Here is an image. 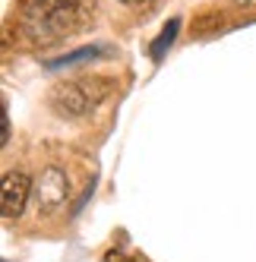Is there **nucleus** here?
<instances>
[{
  "label": "nucleus",
  "mask_w": 256,
  "mask_h": 262,
  "mask_svg": "<svg viewBox=\"0 0 256 262\" xmlns=\"http://www.w3.org/2000/svg\"><path fill=\"white\" fill-rule=\"evenodd\" d=\"M95 0H26L19 10V26L32 41H60L89 23Z\"/></svg>",
  "instance_id": "obj_1"
},
{
  "label": "nucleus",
  "mask_w": 256,
  "mask_h": 262,
  "mask_svg": "<svg viewBox=\"0 0 256 262\" xmlns=\"http://www.w3.org/2000/svg\"><path fill=\"white\" fill-rule=\"evenodd\" d=\"M114 85H117L114 76H79L60 82L51 92V107L60 117H86L111 95Z\"/></svg>",
  "instance_id": "obj_2"
},
{
  "label": "nucleus",
  "mask_w": 256,
  "mask_h": 262,
  "mask_svg": "<svg viewBox=\"0 0 256 262\" xmlns=\"http://www.w3.org/2000/svg\"><path fill=\"white\" fill-rule=\"evenodd\" d=\"M35 196H38V212H57L70 196V177L63 167L57 164L45 167L38 183H35Z\"/></svg>",
  "instance_id": "obj_3"
},
{
  "label": "nucleus",
  "mask_w": 256,
  "mask_h": 262,
  "mask_svg": "<svg viewBox=\"0 0 256 262\" xmlns=\"http://www.w3.org/2000/svg\"><path fill=\"white\" fill-rule=\"evenodd\" d=\"M32 193V180L26 171H7L4 174V190H0V205H4V218H16L26 209V199Z\"/></svg>",
  "instance_id": "obj_4"
},
{
  "label": "nucleus",
  "mask_w": 256,
  "mask_h": 262,
  "mask_svg": "<svg viewBox=\"0 0 256 262\" xmlns=\"http://www.w3.org/2000/svg\"><path fill=\"white\" fill-rule=\"evenodd\" d=\"M101 48H79V51H70V54H63V57H57V60H51L48 67L51 70H60V67H76V63H82V60H95V57H101Z\"/></svg>",
  "instance_id": "obj_5"
},
{
  "label": "nucleus",
  "mask_w": 256,
  "mask_h": 262,
  "mask_svg": "<svg viewBox=\"0 0 256 262\" xmlns=\"http://www.w3.org/2000/svg\"><path fill=\"white\" fill-rule=\"evenodd\" d=\"M177 29H180V19H171L168 26L161 29V35L152 41V60H161L164 57V51H168L174 45V38H177Z\"/></svg>",
  "instance_id": "obj_6"
},
{
  "label": "nucleus",
  "mask_w": 256,
  "mask_h": 262,
  "mask_svg": "<svg viewBox=\"0 0 256 262\" xmlns=\"http://www.w3.org/2000/svg\"><path fill=\"white\" fill-rule=\"evenodd\" d=\"M218 26H222V13L206 10V13H199V16H196L193 32H196V35H206V32H212V29H218Z\"/></svg>",
  "instance_id": "obj_7"
},
{
  "label": "nucleus",
  "mask_w": 256,
  "mask_h": 262,
  "mask_svg": "<svg viewBox=\"0 0 256 262\" xmlns=\"http://www.w3.org/2000/svg\"><path fill=\"white\" fill-rule=\"evenodd\" d=\"M241 10H256V0H234Z\"/></svg>",
  "instance_id": "obj_8"
},
{
  "label": "nucleus",
  "mask_w": 256,
  "mask_h": 262,
  "mask_svg": "<svg viewBox=\"0 0 256 262\" xmlns=\"http://www.w3.org/2000/svg\"><path fill=\"white\" fill-rule=\"evenodd\" d=\"M120 4H126V7H145L149 0H120Z\"/></svg>",
  "instance_id": "obj_9"
}]
</instances>
